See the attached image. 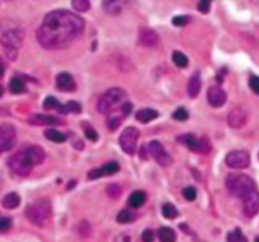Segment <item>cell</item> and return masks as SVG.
Instances as JSON below:
<instances>
[{"label": "cell", "mask_w": 259, "mask_h": 242, "mask_svg": "<svg viewBox=\"0 0 259 242\" xmlns=\"http://www.w3.org/2000/svg\"><path fill=\"white\" fill-rule=\"evenodd\" d=\"M114 242H136V238H134V236L131 235V233L124 232L116 236Z\"/></svg>", "instance_id": "obj_39"}, {"label": "cell", "mask_w": 259, "mask_h": 242, "mask_svg": "<svg viewBox=\"0 0 259 242\" xmlns=\"http://www.w3.org/2000/svg\"><path fill=\"white\" fill-rule=\"evenodd\" d=\"M158 116H159V113L156 111V109L144 108V109H141V111L137 112L136 118H137V121H139L141 123H149V122H152L153 119L158 118Z\"/></svg>", "instance_id": "obj_20"}, {"label": "cell", "mask_w": 259, "mask_h": 242, "mask_svg": "<svg viewBox=\"0 0 259 242\" xmlns=\"http://www.w3.org/2000/svg\"><path fill=\"white\" fill-rule=\"evenodd\" d=\"M85 136H86V139L90 140V141H93V142L98 141V139H99L98 132H96L94 128H91V127H89V128L85 129Z\"/></svg>", "instance_id": "obj_42"}, {"label": "cell", "mask_w": 259, "mask_h": 242, "mask_svg": "<svg viewBox=\"0 0 259 242\" xmlns=\"http://www.w3.org/2000/svg\"><path fill=\"white\" fill-rule=\"evenodd\" d=\"M25 217L28 218L32 225L38 226V227H43L50 222L51 217H52V205L51 202L46 198L42 199H37L33 203L28 204L25 208Z\"/></svg>", "instance_id": "obj_4"}, {"label": "cell", "mask_w": 259, "mask_h": 242, "mask_svg": "<svg viewBox=\"0 0 259 242\" xmlns=\"http://www.w3.org/2000/svg\"><path fill=\"white\" fill-rule=\"evenodd\" d=\"M43 107H45L46 109H57L58 107H60V103H58L57 99H56L55 96H47V98L45 99V101H43Z\"/></svg>", "instance_id": "obj_37"}, {"label": "cell", "mask_w": 259, "mask_h": 242, "mask_svg": "<svg viewBox=\"0 0 259 242\" xmlns=\"http://www.w3.org/2000/svg\"><path fill=\"white\" fill-rule=\"evenodd\" d=\"M103 9L108 14L116 15L123 10V2H116V0H106L103 2Z\"/></svg>", "instance_id": "obj_23"}, {"label": "cell", "mask_w": 259, "mask_h": 242, "mask_svg": "<svg viewBox=\"0 0 259 242\" xmlns=\"http://www.w3.org/2000/svg\"><path fill=\"white\" fill-rule=\"evenodd\" d=\"M56 88L62 93H73L76 90V83L70 74L61 73L56 78Z\"/></svg>", "instance_id": "obj_15"}, {"label": "cell", "mask_w": 259, "mask_h": 242, "mask_svg": "<svg viewBox=\"0 0 259 242\" xmlns=\"http://www.w3.org/2000/svg\"><path fill=\"white\" fill-rule=\"evenodd\" d=\"M17 141L15 127L9 123L0 124V154L12 149Z\"/></svg>", "instance_id": "obj_9"}, {"label": "cell", "mask_w": 259, "mask_h": 242, "mask_svg": "<svg viewBox=\"0 0 259 242\" xmlns=\"http://www.w3.org/2000/svg\"><path fill=\"white\" fill-rule=\"evenodd\" d=\"M243 210L247 217L252 218L259 213V192L257 189L243 198Z\"/></svg>", "instance_id": "obj_12"}, {"label": "cell", "mask_w": 259, "mask_h": 242, "mask_svg": "<svg viewBox=\"0 0 259 242\" xmlns=\"http://www.w3.org/2000/svg\"><path fill=\"white\" fill-rule=\"evenodd\" d=\"M258 159H259V154H258Z\"/></svg>", "instance_id": "obj_49"}, {"label": "cell", "mask_w": 259, "mask_h": 242, "mask_svg": "<svg viewBox=\"0 0 259 242\" xmlns=\"http://www.w3.org/2000/svg\"><path fill=\"white\" fill-rule=\"evenodd\" d=\"M225 164L232 169H245L250 164V156L244 150H235L225 157Z\"/></svg>", "instance_id": "obj_10"}, {"label": "cell", "mask_w": 259, "mask_h": 242, "mask_svg": "<svg viewBox=\"0 0 259 242\" xmlns=\"http://www.w3.org/2000/svg\"><path fill=\"white\" fill-rule=\"evenodd\" d=\"M207 101L214 108H220L227 101V93L219 86H211L207 90Z\"/></svg>", "instance_id": "obj_14"}, {"label": "cell", "mask_w": 259, "mask_h": 242, "mask_svg": "<svg viewBox=\"0 0 259 242\" xmlns=\"http://www.w3.org/2000/svg\"><path fill=\"white\" fill-rule=\"evenodd\" d=\"M120 170V166L116 161H110L104 164L103 166L96 167V169H93L90 172H89L88 178L90 180L99 179L101 177H105V175H114Z\"/></svg>", "instance_id": "obj_13"}, {"label": "cell", "mask_w": 259, "mask_h": 242, "mask_svg": "<svg viewBox=\"0 0 259 242\" xmlns=\"http://www.w3.org/2000/svg\"><path fill=\"white\" fill-rule=\"evenodd\" d=\"M182 195H184L185 199L189 200V202H194L197 197L196 189H195L194 187H186L182 190Z\"/></svg>", "instance_id": "obj_34"}, {"label": "cell", "mask_w": 259, "mask_h": 242, "mask_svg": "<svg viewBox=\"0 0 259 242\" xmlns=\"http://www.w3.org/2000/svg\"><path fill=\"white\" fill-rule=\"evenodd\" d=\"M148 152L154 157V160H156L161 166L167 167L172 164L171 155L164 150V147L162 146L161 142L152 141L151 144L148 145Z\"/></svg>", "instance_id": "obj_11"}, {"label": "cell", "mask_w": 259, "mask_h": 242, "mask_svg": "<svg viewBox=\"0 0 259 242\" xmlns=\"http://www.w3.org/2000/svg\"><path fill=\"white\" fill-rule=\"evenodd\" d=\"M9 90L13 94H22L27 91V86H25L24 81L19 78H13L9 81Z\"/></svg>", "instance_id": "obj_27"}, {"label": "cell", "mask_w": 259, "mask_h": 242, "mask_svg": "<svg viewBox=\"0 0 259 242\" xmlns=\"http://www.w3.org/2000/svg\"><path fill=\"white\" fill-rule=\"evenodd\" d=\"M249 86L255 94H258V95H259V78H258V76H255V75L250 76V78H249Z\"/></svg>", "instance_id": "obj_41"}, {"label": "cell", "mask_w": 259, "mask_h": 242, "mask_svg": "<svg viewBox=\"0 0 259 242\" xmlns=\"http://www.w3.org/2000/svg\"><path fill=\"white\" fill-rule=\"evenodd\" d=\"M200 90H201V75H200V73H195L189 80L187 93L191 98H196L199 95Z\"/></svg>", "instance_id": "obj_19"}, {"label": "cell", "mask_w": 259, "mask_h": 242, "mask_svg": "<svg viewBox=\"0 0 259 242\" xmlns=\"http://www.w3.org/2000/svg\"><path fill=\"white\" fill-rule=\"evenodd\" d=\"M189 22V15H177V17H175L174 19H172V24L176 25V27H184V25H186Z\"/></svg>", "instance_id": "obj_36"}, {"label": "cell", "mask_w": 259, "mask_h": 242, "mask_svg": "<svg viewBox=\"0 0 259 242\" xmlns=\"http://www.w3.org/2000/svg\"><path fill=\"white\" fill-rule=\"evenodd\" d=\"M158 237L161 242H176L177 235L171 227H161L158 230Z\"/></svg>", "instance_id": "obj_25"}, {"label": "cell", "mask_w": 259, "mask_h": 242, "mask_svg": "<svg viewBox=\"0 0 259 242\" xmlns=\"http://www.w3.org/2000/svg\"><path fill=\"white\" fill-rule=\"evenodd\" d=\"M147 195L146 193L142 192V190H136V192L132 193L128 198V204L132 208H139L146 203Z\"/></svg>", "instance_id": "obj_21"}, {"label": "cell", "mask_w": 259, "mask_h": 242, "mask_svg": "<svg viewBox=\"0 0 259 242\" xmlns=\"http://www.w3.org/2000/svg\"><path fill=\"white\" fill-rule=\"evenodd\" d=\"M132 108H133V106H132L129 101H126V103L121 107V113H123V116H128L132 112Z\"/></svg>", "instance_id": "obj_45"}, {"label": "cell", "mask_w": 259, "mask_h": 242, "mask_svg": "<svg viewBox=\"0 0 259 242\" xmlns=\"http://www.w3.org/2000/svg\"><path fill=\"white\" fill-rule=\"evenodd\" d=\"M28 122L33 126H51V124L58 123L55 117L46 116V114H33L28 118Z\"/></svg>", "instance_id": "obj_18"}, {"label": "cell", "mask_w": 259, "mask_h": 242, "mask_svg": "<svg viewBox=\"0 0 259 242\" xmlns=\"http://www.w3.org/2000/svg\"><path fill=\"white\" fill-rule=\"evenodd\" d=\"M45 159L46 154L42 147L37 145H27L9 157L8 166L14 174L19 177H28L33 166L42 164Z\"/></svg>", "instance_id": "obj_2"}, {"label": "cell", "mask_w": 259, "mask_h": 242, "mask_svg": "<svg viewBox=\"0 0 259 242\" xmlns=\"http://www.w3.org/2000/svg\"><path fill=\"white\" fill-rule=\"evenodd\" d=\"M159 36L156 30L151 29V28H143L139 30V43L146 47H154L158 45Z\"/></svg>", "instance_id": "obj_17"}, {"label": "cell", "mask_w": 259, "mask_h": 242, "mask_svg": "<svg viewBox=\"0 0 259 242\" xmlns=\"http://www.w3.org/2000/svg\"><path fill=\"white\" fill-rule=\"evenodd\" d=\"M4 73H5V66H4V62H3L2 57H0V78L4 75Z\"/></svg>", "instance_id": "obj_46"}, {"label": "cell", "mask_w": 259, "mask_h": 242, "mask_svg": "<svg viewBox=\"0 0 259 242\" xmlns=\"http://www.w3.org/2000/svg\"><path fill=\"white\" fill-rule=\"evenodd\" d=\"M225 187L230 195L240 198V199L255 190V184L253 179L245 174H229L225 180Z\"/></svg>", "instance_id": "obj_5"}, {"label": "cell", "mask_w": 259, "mask_h": 242, "mask_svg": "<svg viewBox=\"0 0 259 242\" xmlns=\"http://www.w3.org/2000/svg\"><path fill=\"white\" fill-rule=\"evenodd\" d=\"M20 204V197L17 193H8L2 199V205L5 210H15Z\"/></svg>", "instance_id": "obj_22"}, {"label": "cell", "mask_w": 259, "mask_h": 242, "mask_svg": "<svg viewBox=\"0 0 259 242\" xmlns=\"http://www.w3.org/2000/svg\"><path fill=\"white\" fill-rule=\"evenodd\" d=\"M3 94H4V89H3V86H0V96H2Z\"/></svg>", "instance_id": "obj_47"}, {"label": "cell", "mask_w": 259, "mask_h": 242, "mask_svg": "<svg viewBox=\"0 0 259 242\" xmlns=\"http://www.w3.org/2000/svg\"><path fill=\"white\" fill-rule=\"evenodd\" d=\"M227 242H248V240H247V237L243 235V232L240 228H235L234 231H232V232L228 233Z\"/></svg>", "instance_id": "obj_30"}, {"label": "cell", "mask_w": 259, "mask_h": 242, "mask_svg": "<svg viewBox=\"0 0 259 242\" xmlns=\"http://www.w3.org/2000/svg\"><path fill=\"white\" fill-rule=\"evenodd\" d=\"M154 241V233L153 231L147 228L142 233V242H153Z\"/></svg>", "instance_id": "obj_43"}, {"label": "cell", "mask_w": 259, "mask_h": 242, "mask_svg": "<svg viewBox=\"0 0 259 242\" xmlns=\"http://www.w3.org/2000/svg\"><path fill=\"white\" fill-rule=\"evenodd\" d=\"M177 141H179L180 144H184L185 146H187L191 151L196 152V154H209V152L211 151L212 147L207 137H200V139H196V136L191 133L179 136L177 137Z\"/></svg>", "instance_id": "obj_7"}, {"label": "cell", "mask_w": 259, "mask_h": 242, "mask_svg": "<svg viewBox=\"0 0 259 242\" xmlns=\"http://www.w3.org/2000/svg\"><path fill=\"white\" fill-rule=\"evenodd\" d=\"M12 227V220L9 217L0 218V232H7Z\"/></svg>", "instance_id": "obj_40"}, {"label": "cell", "mask_w": 259, "mask_h": 242, "mask_svg": "<svg viewBox=\"0 0 259 242\" xmlns=\"http://www.w3.org/2000/svg\"><path fill=\"white\" fill-rule=\"evenodd\" d=\"M139 139V131L136 127H126L123 132H121L120 137H119V145H120L121 150L128 155H134L137 151V144H138Z\"/></svg>", "instance_id": "obj_8"}, {"label": "cell", "mask_w": 259, "mask_h": 242, "mask_svg": "<svg viewBox=\"0 0 259 242\" xmlns=\"http://www.w3.org/2000/svg\"><path fill=\"white\" fill-rule=\"evenodd\" d=\"M106 124H108L109 129L115 131V129L121 124V118L119 116H116V114H110L108 121H106Z\"/></svg>", "instance_id": "obj_33"}, {"label": "cell", "mask_w": 259, "mask_h": 242, "mask_svg": "<svg viewBox=\"0 0 259 242\" xmlns=\"http://www.w3.org/2000/svg\"><path fill=\"white\" fill-rule=\"evenodd\" d=\"M172 117H174V119H176V121L184 122L186 121V119H189V112L185 108H177L176 111L174 112V114H172Z\"/></svg>", "instance_id": "obj_35"}, {"label": "cell", "mask_w": 259, "mask_h": 242, "mask_svg": "<svg viewBox=\"0 0 259 242\" xmlns=\"http://www.w3.org/2000/svg\"><path fill=\"white\" fill-rule=\"evenodd\" d=\"M106 193H108V194L110 195L111 198H118L119 195H120L121 189H120V187H119V185L111 184V185H109L108 188H106Z\"/></svg>", "instance_id": "obj_38"}, {"label": "cell", "mask_w": 259, "mask_h": 242, "mask_svg": "<svg viewBox=\"0 0 259 242\" xmlns=\"http://www.w3.org/2000/svg\"><path fill=\"white\" fill-rule=\"evenodd\" d=\"M24 28L13 19L0 20V45L4 47L5 55L9 60L17 58L18 50L24 41Z\"/></svg>", "instance_id": "obj_3"}, {"label": "cell", "mask_w": 259, "mask_h": 242, "mask_svg": "<svg viewBox=\"0 0 259 242\" xmlns=\"http://www.w3.org/2000/svg\"><path fill=\"white\" fill-rule=\"evenodd\" d=\"M162 215H163L164 218L167 220H175L176 217H179V211L171 203H164L162 205Z\"/></svg>", "instance_id": "obj_28"}, {"label": "cell", "mask_w": 259, "mask_h": 242, "mask_svg": "<svg viewBox=\"0 0 259 242\" xmlns=\"http://www.w3.org/2000/svg\"><path fill=\"white\" fill-rule=\"evenodd\" d=\"M248 121V116L245 113L244 109L242 108H235L228 114V123L232 128L234 129H239L247 123Z\"/></svg>", "instance_id": "obj_16"}, {"label": "cell", "mask_w": 259, "mask_h": 242, "mask_svg": "<svg viewBox=\"0 0 259 242\" xmlns=\"http://www.w3.org/2000/svg\"><path fill=\"white\" fill-rule=\"evenodd\" d=\"M85 30V22L80 15L68 10L48 13L37 29V41L46 50H62Z\"/></svg>", "instance_id": "obj_1"}, {"label": "cell", "mask_w": 259, "mask_h": 242, "mask_svg": "<svg viewBox=\"0 0 259 242\" xmlns=\"http://www.w3.org/2000/svg\"><path fill=\"white\" fill-rule=\"evenodd\" d=\"M134 220V215L131 212V211L123 210L118 213L116 216V222L121 223V225H125V223H131L133 222Z\"/></svg>", "instance_id": "obj_31"}, {"label": "cell", "mask_w": 259, "mask_h": 242, "mask_svg": "<svg viewBox=\"0 0 259 242\" xmlns=\"http://www.w3.org/2000/svg\"><path fill=\"white\" fill-rule=\"evenodd\" d=\"M57 112L61 114H68V113H75L78 114L81 113V106L77 101H68L66 104H60V107L57 108Z\"/></svg>", "instance_id": "obj_24"}, {"label": "cell", "mask_w": 259, "mask_h": 242, "mask_svg": "<svg viewBox=\"0 0 259 242\" xmlns=\"http://www.w3.org/2000/svg\"><path fill=\"white\" fill-rule=\"evenodd\" d=\"M254 242H259V236H258L257 238H255V241H254Z\"/></svg>", "instance_id": "obj_48"}, {"label": "cell", "mask_w": 259, "mask_h": 242, "mask_svg": "<svg viewBox=\"0 0 259 242\" xmlns=\"http://www.w3.org/2000/svg\"><path fill=\"white\" fill-rule=\"evenodd\" d=\"M172 61H174L175 65L180 68H184L189 65V58H187V56L185 55V53L180 52V51H175V52L172 53Z\"/></svg>", "instance_id": "obj_29"}, {"label": "cell", "mask_w": 259, "mask_h": 242, "mask_svg": "<svg viewBox=\"0 0 259 242\" xmlns=\"http://www.w3.org/2000/svg\"><path fill=\"white\" fill-rule=\"evenodd\" d=\"M126 103V93L121 88H111L100 96L98 101V112L101 114H111L118 107Z\"/></svg>", "instance_id": "obj_6"}, {"label": "cell", "mask_w": 259, "mask_h": 242, "mask_svg": "<svg viewBox=\"0 0 259 242\" xmlns=\"http://www.w3.org/2000/svg\"><path fill=\"white\" fill-rule=\"evenodd\" d=\"M72 7L75 8L77 12L85 13V12H88L89 9H90L91 4H90V2H89V0H73Z\"/></svg>", "instance_id": "obj_32"}, {"label": "cell", "mask_w": 259, "mask_h": 242, "mask_svg": "<svg viewBox=\"0 0 259 242\" xmlns=\"http://www.w3.org/2000/svg\"><path fill=\"white\" fill-rule=\"evenodd\" d=\"M197 9L201 13H204V14H206L210 10V2H207V0H201V2H199V4H197Z\"/></svg>", "instance_id": "obj_44"}, {"label": "cell", "mask_w": 259, "mask_h": 242, "mask_svg": "<svg viewBox=\"0 0 259 242\" xmlns=\"http://www.w3.org/2000/svg\"><path fill=\"white\" fill-rule=\"evenodd\" d=\"M45 136H46V139H48L50 141H52V142H56V144H63V142L67 140L66 134H63L62 132L57 131V129H53V128L46 129Z\"/></svg>", "instance_id": "obj_26"}]
</instances>
